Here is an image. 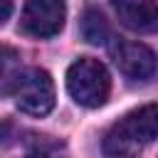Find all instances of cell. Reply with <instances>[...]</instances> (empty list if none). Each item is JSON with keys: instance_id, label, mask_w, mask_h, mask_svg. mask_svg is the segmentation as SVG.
<instances>
[{"instance_id": "1", "label": "cell", "mask_w": 158, "mask_h": 158, "mask_svg": "<svg viewBox=\"0 0 158 158\" xmlns=\"http://www.w3.org/2000/svg\"><path fill=\"white\" fill-rule=\"evenodd\" d=\"M158 138V101L128 111L104 136V153L109 158H136L148 143Z\"/></svg>"}, {"instance_id": "2", "label": "cell", "mask_w": 158, "mask_h": 158, "mask_svg": "<svg viewBox=\"0 0 158 158\" xmlns=\"http://www.w3.org/2000/svg\"><path fill=\"white\" fill-rule=\"evenodd\" d=\"M67 91L79 106L96 109L109 99L111 77L99 59L81 57L67 69Z\"/></svg>"}, {"instance_id": "3", "label": "cell", "mask_w": 158, "mask_h": 158, "mask_svg": "<svg viewBox=\"0 0 158 158\" xmlns=\"http://www.w3.org/2000/svg\"><path fill=\"white\" fill-rule=\"evenodd\" d=\"M15 104L30 116H47L54 109V81L44 69H25L15 84Z\"/></svg>"}, {"instance_id": "4", "label": "cell", "mask_w": 158, "mask_h": 158, "mask_svg": "<svg viewBox=\"0 0 158 158\" xmlns=\"http://www.w3.org/2000/svg\"><path fill=\"white\" fill-rule=\"evenodd\" d=\"M64 17H67L64 0H25L20 27L25 35L44 40L54 37L64 27Z\"/></svg>"}, {"instance_id": "5", "label": "cell", "mask_w": 158, "mask_h": 158, "mask_svg": "<svg viewBox=\"0 0 158 158\" xmlns=\"http://www.w3.org/2000/svg\"><path fill=\"white\" fill-rule=\"evenodd\" d=\"M111 54H114V64L118 67V72L133 81H143L153 77L158 69V59L153 49L141 42H118L111 49Z\"/></svg>"}, {"instance_id": "6", "label": "cell", "mask_w": 158, "mask_h": 158, "mask_svg": "<svg viewBox=\"0 0 158 158\" xmlns=\"http://www.w3.org/2000/svg\"><path fill=\"white\" fill-rule=\"evenodd\" d=\"M118 22L133 32H158V2L156 0H111Z\"/></svg>"}, {"instance_id": "7", "label": "cell", "mask_w": 158, "mask_h": 158, "mask_svg": "<svg viewBox=\"0 0 158 158\" xmlns=\"http://www.w3.org/2000/svg\"><path fill=\"white\" fill-rule=\"evenodd\" d=\"M22 57L12 47H0V96L12 94L17 79L22 77Z\"/></svg>"}, {"instance_id": "8", "label": "cell", "mask_w": 158, "mask_h": 158, "mask_svg": "<svg viewBox=\"0 0 158 158\" xmlns=\"http://www.w3.org/2000/svg\"><path fill=\"white\" fill-rule=\"evenodd\" d=\"M81 37L89 44H106L111 40V27L104 20V15L94 7H89L81 17Z\"/></svg>"}, {"instance_id": "9", "label": "cell", "mask_w": 158, "mask_h": 158, "mask_svg": "<svg viewBox=\"0 0 158 158\" xmlns=\"http://www.w3.org/2000/svg\"><path fill=\"white\" fill-rule=\"evenodd\" d=\"M25 158H67V146L52 136H32L27 141Z\"/></svg>"}, {"instance_id": "10", "label": "cell", "mask_w": 158, "mask_h": 158, "mask_svg": "<svg viewBox=\"0 0 158 158\" xmlns=\"http://www.w3.org/2000/svg\"><path fill=\"white\" fill-rule=\"evenodd\" d=\"M10 12H12V0H0V25L10 17Z\"/></svg>"}]
</instances>
